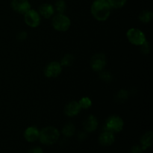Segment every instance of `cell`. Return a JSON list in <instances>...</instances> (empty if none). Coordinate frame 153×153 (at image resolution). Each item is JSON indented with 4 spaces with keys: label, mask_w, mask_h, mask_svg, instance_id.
Wrapping results in <instances>:
<instances>
[{
    "label": "cell",
    "mask_w": 153,
    "mask_h": 153,
    "mask_svg": "<svg viewBox=\"0 0 153 153\" xmlns=\"http://www.w3.org/2000/svg\"><path fill=\"white\" fill-rule=\"evenodd\" d=\"M111 7L105 0H97L92 4L91 10L93 16L97 20L103 22L108 19L111 13Z\"/></svg>",
    "instance_id": "6da1fadb"
},
{
    "label": "cell",
    "mask_w": 153,
    "mask_h": 153,
    "mask_svg": "<svg viewBox=\"0 0 153 153\" xmlns=\"http://www.w3.org/2000/svg\"><path fill=\"white\" fill-rule=\"evenodd\" d=\"M60 137V132L54 126H47L40 131L39 140L43 144L52 145L58 141Z\"/></svg>",
    "instance_id": "7a4b0ae2"
},
{
    "label": "cell",
    "mask_w": 153,
    "mask_h": 153,
    "mask_svg": "<svg viewBox=\"0 0 153 153\" xmlns=\"http://www.w3.org/2000/svg\"><path fill=\"white\" fill-rule=\"evenodd\" d=\"M52 26L56 31H66L70 28L71 21L70 18L64 13H58L52 19Z\"/></svg>",
    "instance_id": "3957f363"
},
{
    "label": "cell",
    "mask_w": 153,
    "mask_h": 153,
    "mask_svg": "<svg viewBox=\"0 0 153 153\" xmlns=\"http://www.w3.org/2000/svg\"><path fill=\"white\" fill-rule=\"evenodd\" d=\"M124 126V121L122 118L117 115H112L109 117L106 120L105 128L107 131L113 133L120 132L123 130Z\"/></svg>",
    "instance_id": "277c9868"
},
{
    "label": "cell",
    "mask_w": 153,
    "mask_h": 153,
    "mask_svg": "<svg viewBox=\"0 0 153 153\" xmlns=\"http://www.w3.org/2000/svg\"><path fill=\"white\" fill-rule=\"evenodd\" d=\"M126 37L128 41L135 46H141L146 40L144 33L138 28H130L127 31Z\"/></svg>",
    "instance_id": "5b68a950"
},
{
    "label": "cell",
    "mask_w": 153,
    "mask_h": 153,
    "mask_svg": "<svg viewBox=\"0 0 153 153\" xmlns=\"http://www.w3.org/2000/svg\"><path fill=\"white\" fill-rule=\"evenodd\" d=\"M24 19L27 25L31 28H36L40 23V15L37 10L30 9L24 14Z\"/></svg>",
    "instance_id": "8992f818"
},
{
    "label": "cell",
    "mask_w": 153,
    "mask_h": 153,
    "mask_svg": "<svg viewBox=\"0 0 153 153\" xmlns=\"http://www.w3.org/2000/svg\"><path fill=\"white\" fill-rule=\"evenodd\" d=\"M106 65L105 55L103 53L95 54L91 58V67L93 70L96 72L102 71Z\"/></svg>",
    "instance_id": "52a82bcc"
},
{
    "label": "cell",
    "mask_w": 153,
    "mask_h": 153,
    "mask_svg": "<svg viewBox=\"0 0 153 153\" xmlns=\"http://www.w3.org/2000/svg\"><path fill=\"white\" fill-rule=\"evenodd\" d=\"M62 71V66L57 61L49 63L45 68L44 74L47 78L58 77Z\"/></svg>",
    "instance_id": "ba28073f"
},
{
    "label": "cell",
    "mask_w": 153,
    "mask_h": 153,
    "mask_svg": "<svg viewBox=\"0 0 153 153\" xmlns=\"http://www.w3.org/2000/svg\"><path fill=\"white\" fill-rule=\"evenodd\" d=\"M10 6L14 11L20 14H25L31 9V4L28 0H12Z\"/></svg>",
    "instance_id": "9c48e42d"
},
{
    "label": "cell",
    "mask_w": 153,
    "mask_h": 153,
    "mask_svg": "<svg viewBox=\"0 0 153 153\" xmlns=\"http://www.w3.org/2000/svg\"><path fill=\"white\" fill-rule=\"evenodd\" d=\"M81 107L79 104V102L72 101L69 102L68 104L66 105L64 108V113L67 117H73L76 116L79 114L81 111Z\"/></svg>",
    "instance_id": "30bf717a"
},
{
    "label": "cell",
    "mask_w": 153,
    "mask_h": 153,
    "mask_svg": "<svg viewBox=\"0 0 153 153\" xmlns=\"http://www.w3.org/2000/svg\"><path fill=\"white\" fill-rule=\"evenodd\" d=\"M84 129L87 132H93L98 128V120L94 115H90L86 118L83 123Z\"/></svg>",
    "instance_id": "8fae6325"
},
{
    "label": "cell",
    "mask_w": 153,
    "mask_h": 153,
    "mask_svg": "<svg viewBox=\"0 0 153 153\" xmlns=\"http://www.w3.org/2000/svg\"><path fill=\"white\" fill-rule=\"evenodd\" d=\"M114 140L115 137L114 133L111 132V131H107V130L105 131L104 132L102 133V134H100V137H99L100 143L105 146H111V144H113Z\"/></svg>",
    "instance_id": "7c38bea8"
},
{
    "label": "cell",
    "mask_w": 153,
    "mask_h": 153,
    "mask_svg": "<svg viewBox=\"0 0 153 153\" xmlns=\"http://www.w3.org/2000/svg\"><path fill=\"white\" fill-rule=\"evenodd\" d=\"M40 131L34 126H30L25 129L24 132V137L28 142H34L39 138Z\"/></svg>",
    "instance_id": "4fadbf2b"
},
{
    "label": "cell",
    "mask_w": 153,
    "mask_h": 153,
    "mask_svg": "<svg viewBox=\"0 0 153 153\" xmlns=\"http://www.w3.org/2000/svg\"><path fill=\"white\" fill-rule=\"evenodd\" d=\"M54 12H55V8L52 4L49 3H44L39 7L38 13L46 19H49L52 17V15L54 14Z\"/></svg>",
    "instance_id": "5bb4252c"
},
{
    "label": "cell",
    "mask_w": 153,
    "mask_h": 153,
    "mask_svg": "<svg viewBox=\"0 0 153 153\" xmlns=\"http://www.w3.org/2000/svg\"><path fill=\"white\" fill-rule=\"evenodd\" d=\"M153 143V133L152 131H147L140 138V143L143 150H146L149 147H150Z\"/></svg>",
    "instance_id": "9a60e30c"
},
{
    "label": "cell",
    "mask_w": 153,
    "mask_h": 153,
    "mask_svg": "<svg viewBox=\"0 0 153 153\" xmlns=\"http://www.w3.org/2000/svg\"><path fill=\"white\" fill-rule=\"evenodd\" d=\"M76 127L72 123H68L64 126L62 129V133L66 137H71L75 134Z\"/></svg>",
    "instance_id": "2e32d148"
},
{
    "label": "cell",
    "mask_w": 153,
    "mask_h": 153,
    "mask_svg": "<svg viewBox=\"0 0 153 153\" xmlns=\"http://www.w3.org/2000/svg\"><path fill=\"white\" fill-rule=\"evenodd\" d=\"M153 18V13L150 10H143L139 15V20L143 23H148L151 22Z\"/></svg>",
    "instance_id": "e0dca14e"
},
{
    "label": "cell",
    "mask_w": 153,
    "mask_h": 153,
    "mask_svg": "<svg viewBox=\"0 0 153 153\" xmlns=\"http://www.w3.org/2000/svg\"><path fill=\"white\" fill-rule=\"evenodd\" d=\"M73 62H74V57L72 55L67 54L64 55L60 64L62 67H70L73 64Z\"/></svg>",
    "instance_id": "ac0fdd59"
},
{
    "label": "cell",
    "mask_w": 153,
    "mask_h": 153,
    "mask_svg": "<svg viewBox=\"0 0 153 153\" xmlns=\"http://www.w3.org/2000/svg\"><path fill=\"white\" fill-rule=\"evenodd\" d=\"M107 2L111 7L113 8H121L126 3V0H108Z\"/></svg>",
    "instance_id": "d6986e66"
},
{
    "label": "cell",
    "mask_w": 153,
    "mask_h": 153,
    "mask_svg": "<svg viewBox=\"0 0 153 153\" xmlns=\"http://www.w3.org/2000/svg\"><path fill=\"white\" fill-rule=\"evenodd\" d=\"M79 104L80 105L81 108L88 109L90 108L92 105V101L89 97H83L79 102Z\"/></svg>",
    "instance_id": "ffe728a7"
},
{
    "label": "cell",
    "mask_w": 153,
    "mask_h": 153,
    "mask_svg": "<svg viewBox=\"0 0 153 153\" xmlns=\"http://www.w3.org/2000/svg\"><path fill=\"white\" fill-rule=\"evenodd\" d=\"M67 9V5L64 0H58L55 3V10L58 13H64Z\"/></svg>",
    "instance_id": "44dd1931"
},
{
    "label": "cell",
    "mask_w": 153,
    "mask_h": 153,
    "mask_svg": "<svg viewBox=\"0 0 153 153\" xmlns=\"http://www.w3.org/2000/svg\"><path fill=\"white\" fill-rule=\"evenodd\" d=\"M140 46V50H141V52H143V54H146H146H149V52H150V50H151L150 45H149V42H147L146 40L141 45V46Z\"/></svg>",
    "instance_id": "7402d4cb"
},
{
    "label": "cell",
    "mask_w": 153,
    "mask_h": 153,
    "mask_svg": "<svg viewBox=\"0 0 153 153\" xmlns=\"http://www.w3.org/2000/svg\"><path fill=\"white\" fill-rule=\"evenodd\" d=\"M100 78H101L102 80L105 81V82H110L112 79L111 75L109 73H108V72H102V73H100Z\"/></svg>",
    "instance_id": "603a6c76"
},
{
    "label": "cell",
    "mask_w": 153,
    "mask_h": 153,
    "mask_svg": "<svg viewBox=\"0 0 153 153\" xmlns=\"http://www.w3.org/2000/svg\"><path fill=\"white\" fill-rule=\"evenodd\" d=\"M117 97L120 100H126L128 97V92L126 90H120L117 94Z\"/></svg>",
    "instance_id": "cb8c5ba5"
},
{
    "label": "cell",
    "mask_w": 153,
    "mask_h": 153,
    "mask_svg": "<svg viewBox=\"0 0 153 153\" xmlns=\"http://www.w3.org/2000/svg\"><path fill=\"white\" fill-rule=\"evenodd\" d=\"M143 149L140 146H134L131 149V153H141L143 152Z\"/></svg>",
    "instance_id": "d4e9b609"
},
{
    "label": "cell",
    "mask_w": 153,
    "mask_h": 153,
    "mask_svg": "<svg viewBox=\"0 0 153 153\" xmlns=\"http://www.w3.org/2000/svg\"><path fill=\"white\" fill-rule=\"evenodd\" d=\"M27 38V33L25 31H21L17 34V39L19 40H25Z\"/></svg>",
    "instance_id": "484cf974"
},
{
    "label": "cell",
    "mask_w": 153,
    "mask_h": 153,
    "mask_svg": "<svg viewBox=\"0 0 153 153\" xmlns=\"http://www.w3.org/2000/svg\"><path fill=\"white\" fill-rule=\"evenodd\" d=\"M29 153H43V149L40 147H34L30 149Z\"/></svg>",
    "instance_id": "4316f807"
},
{
    "label": "cell",
    "mask_w": 153,
    "mask_h": 153,
    "mask_svg": "<svg viewBox=\"0 0 153 153\" xmlns=\"http://www.w3.org/2000/svg\"><path fill=\"white\" fill-rule=\"evenodd\" d=\"M79 137L80 140H84L86 137V134L85 132H80V134H79Z\"/></svg>",
    "instance_id": "83f0119b"
},
{
    "label": "cell",
    "mask_w": 153,
    "mask_h": 153,
    "mask_svg": "<svg viewBox=\"0 0 153 153\" xmlns=\"http://www.w3.org/2000/svg\"><path fill=\"white\" fill-rule=\"evenodd\" d=\"M102 1H103V0H102Z\"/></svg>",
    "instance_id": "f1b7e54d"
}]
</instances>
